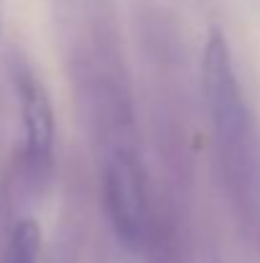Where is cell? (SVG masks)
Segmentation results:
<instances>
[{
  "mask_svg": "<svg viewBox=\"0 0 260 263\" xmlns=\"http://www.w3.org/2000/svg\"><path fill=\"white\" fill-rule=\"evenodd\" d=\"M202 74L207 107L219 143H225L227 148H240V141L245 136V102L235 77L230 46L219 31H212V36L207 39Z\"/></svg>",
  "mask_w": 260,
  "mask_h": 263,
  "instance_id": "6da1fadb",
  "label": "cell"
},
{
  "mask_svg": "<svg viewBox=\"0 0 260 263\" xmlns=\"http://www.w3.org/2000/svg\"><path fill=\"white\" fill-rule=\"evenodd\" d=\"M105 204L117 238L128 248H138L148 228V204L141 172L125 154L112 156L105 169Z\"/></svg>",
  "mask_w": 260,
  "mask_h": 263,
  "instance_id": "7a4b0ae2",
  "label": "cell"
},
{
  "mask_svg": "<svg viewBox=\"0 0 260 263\" xmlns=\"http://www.w3.org/2000/svg\"><path fill=\"white\" fill-rule=\"evenodd\" d=\"M15 92H18V105L23 118L26 159L36 169H41L49 164L54 151V110L44 85L26 67L15 72Z\"/></svg>",
  "mask_w": 260,
  "mask_h": 263,
  "instance_id": "3957f363",
  "label": "cell"
},
{
  "mask_svg": "<svg viewBox=\"0 0 260 263\" xmlns=\"http://www.w3.org/2000/svg\"><path fill=\"white\" fill-rule=\"evenodd\" d=\"M38 251H41L38 225L33 220H21L10 233L3 263H38Z\"/></svg>",
  "mask_w": 260,
  "mask_h": 263,
  "instance_id": "277c9868",
  "label": "cell"
}]
</instances>
